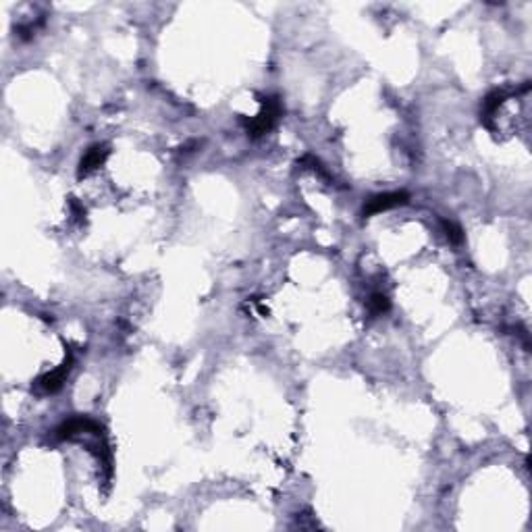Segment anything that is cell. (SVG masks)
Wrapping results in <instances>:
<instances>
[{
	"label": "cell",
	"mask_w": 532,
	"mask_h": 532,
	"mask_svg": "<svg viewBox=\"0 0 532 532\" xmlns=\"http://www.w3.org/2000/svg\"><path fill=\"white\" fill-rule=\"evenodd\" d=\"M71 366H73V354L69 352V354H67V360H65L57 370H52V372H48V374H44V376L38 378L40 391H44V393H57V391L63 387L67 374L71 372Z\"/></svg>",
	"instance_id": "obj_3"
},
{
	"label": "cell",
	"mask_w": 532,
	"mask_h": 532,
	"mask_svg": "<svg viewBox=\"0 0 532 532\" xmlns=\"http://www.w3.org/2000/svg\"><path fill=\"white\" fill-rule=\"evenodd\" d=\"M441 225H443L445 235H447V239H449L451 244H461V242H464L461 229H459L455 223H451V221H441Z\"/></svg>",
	"instance_id": "obj_7"
},
{
	"label": "cell",
	"mask_w": 532,
	"mask_h": 532,
	"mask_svg": "<svg viewBox=\"0 0 532 532\" xmlns=\"http://www.w3.org/2000/svg\"><path fill=\"white\" fill-rule=\"evenodd\" d=\"M108 152H110V150H108L104 144H96V146H91L88 152L84 154L82 163H80V171H77V175H80V177H84V175L91 173L94 169L102 167V165H104V161L108 158Z\"/></svg>",
	"instance_id": "obj_4"
},
{
	"label": "cell",
	"mask_w": 532,
	"mask_h": 532,
	"mask_svg": "<svg viewBox=\"0 0 532 532\" xmlns=\"http://www.w3.org/2000/svg\"><path fill=\"white\" fill-rule=\"evenodd\" d=\"M408 193L406 191H391V193H380V195H374L370 198L364 208H362V214L364 216H372V214H378V212H385V210H391L395 206H404L408 202Z\"/></svg>",
	"instance_id": "obj_2"
},
{
	"label": "cell",
	"mask_w": 532,
	"mask_h": 532,
	"mask_svg": "<svg viewBox=\"0 0 532 532\" xmlns=\"http://www.w3.org/2000/svg\"><path fill=\"white\" fill-rule=\"evenodd\" d=\"M505 98H508V96H505V91H501V89H493V91L485 98V102H482V117H480V119L487 123V119H489V117H491V114H493V112H495V110L503 104V102H505Z\"/></svg>",
	"instance_id": "obj_5"
},
{
	"label": "cell",
	"mask_w": 532,
	"mask_h": 532,
	"mask_svg": "<svg viewBox=\"0 0 532 532\" xmlns=\"http://www.w3.org/2000/svg\"><path fill=\"white\" fill-rule=\"evenodd\" d=\"M283 114V104H281V100L276 98V96H268L263 100V110L258 112V117H254L252 121H244V125H246V131H248V135L250 138H263L265 133H268L274 125H276V121H279V117Z\"/></svg>",
	"instance_id": "obj_1"
},
{
	"label": "cell",
	"mask_w": 532,
	"mask_h": 532,
	"mask_svg": "<svg viewBox=\"0 0 532 532\" xmlns=\"http://www.w3.org/2000/svg\"><path fill=\"white\" fill-rule=\"evenodd\" d=\"M389 308H391V302H389V297H387L385 293H372V295H370V300H368V310H370V314L378 316V314L389 312Z\"/></svg>",
	"instance_id": "obj_6"
}]
</instances>
